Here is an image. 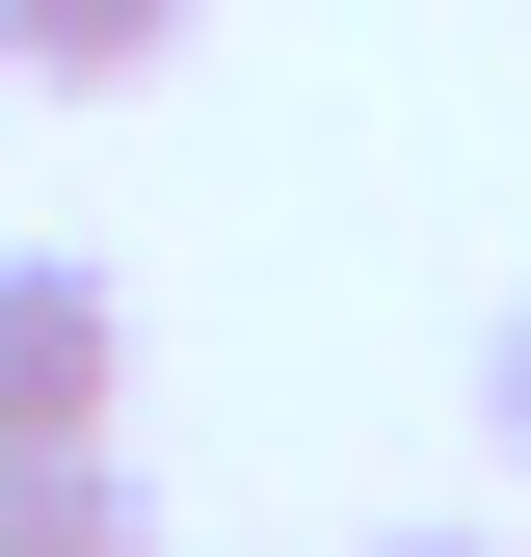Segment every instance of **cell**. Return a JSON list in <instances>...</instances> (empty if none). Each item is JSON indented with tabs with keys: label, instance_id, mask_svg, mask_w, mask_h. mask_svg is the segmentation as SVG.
Wrapping results in <instances>:
<instances>
[{
	"label": "cell",
	"instance_id": "6da1fadb",
	"mask_svg": "<svg viewBox=\"0 0 531 557\" xmlns=\"http://www.w3.org/2000/svg\"><path fill=\"white\" fill-rule=\"evenodd\" d=\"M107 398H133V293L81 239H27V265H0V451H81Z\"/></svg>",
	"mask_w": 531,
	"mask_h": 557
},
{
	"label": "cell",
	"instance_id": "3957f363",
	"mask_svg": "<svg viewBox=\"0 0 531 557\" xmlns=\"http://www.w3.org/2000/svg\"><path fill=\"white\" fill-rule=\"evenodd\" d=\"M160 53H186V0H0V81H53V107L160 81Z\"/></svg>",
	"mask_w": 531,
	"mask_h": 557
},
{
	"label": "cell",
	"instance_id": "7a4b0ae2",
	"mask_svg": "<svg viewBox=\"0 0 531 557\" xmlns=\"http://www.w3.org/2000/svg\"><path fill=\"white\" fill-rule=\"evenodd\" d=\"M0 557H160V505H133V451H0Z\"/></svg>",
	"mask_w": 531,
	"mask_h": 557
},
{
	"label": "cell",
	"instance_id": "5b68a950",
	"mask_svg": "<svg viewBox=\"0 0 531 557\" xmlns=\"http://www.w3.org/2000/svg\"><path fill=\"white\" fill-rule=\"evenodd\" d=\"M372 557H505V531H372Z\"/></svg>",
	"mask_w": 531,
	"mask_h": 557
},
{
	"label": "cell",
	"instance_id": "277c9868",
	"mask_svg": "<svg viewBox=\"0 0 531 557\" xmlns=\"http://www.w3.org/2000/svg\"><path fill=\"white\" fill-rule=\"evenodd\" d=\"M479 425H505V478H531V293H505V345H479Z\"/></svg>",
	"mask_w": 531,
	"mask_h": 557
}]
</instances>
